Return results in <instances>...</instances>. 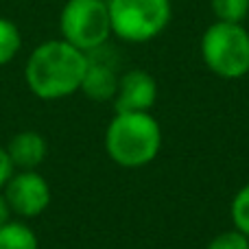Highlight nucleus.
<instances>
[{
	"instance_id": "obj_1",
	"label": "nucleus",
	"mask_w": 249,
	"mask_h": 249,
	"mask_svg": "<svg viewBox=\"0 0 249 249\" xmlns=\"http://www.w3.org/2000/svg\"><path fill=\"white\" fill-rule=\"evenodd\" d=\"M88 53L66 39H48L33 48L24 64L26 88L42 101H59L81 90Z\"/></svg>"
},
{
	"instance_id": "obj_2",
	"label": "nucleus",
	"mask_w": 249,
	"mask_h": 249,
	"mask_svg": "<svg viewBox=\"0 0 249 249\" xmlns=\"http://www.w3.org/2000/svg\"><path fill=\"white\" fill-rule=\"evenodd\" d=\"M162 146V129L149 112H116L105 131V149L116 164L140 168L151 164Z\"/></svg>"
},
{
	"instance_id": "obj_3",
	"label": "nucleus",
	"mask_w": 249,
	"mask_h": 249,
	"mask_svg": "<svg viewBox=\"0 0 249 249\" xmlns=\"http://www.w3.org/2000/svg\"><path fill=\"white\" fill-rule=\"evenodd\" d=\"M201 57L221 79H241L249 72V33L243 24H210L201 37Z\"/></svg>"
},
{
	"instance_id": "obj_4",
	"label": "nucleus",
	"mask_w": 249,
	"mask_h": 249,
	"mask_svg": "<svg viewBox=\"0 0 249 249\" xmlns=\"http://www.w3.org/2000/svg\"><path fill=\"white\" fill-rule=\"evenodd\" d=\"M112 33L131 44L158 37L171 22V0H107Z\"/></svg>"
},
{
	"instance_id": "obj_5",
	"label": "nucleus",
	"mask_w": 249,
	"mask_h": 249,
	"mask_svg": "<svg viewBox=\"0 0 249 249\" xmlns=\"http://www.w3.org/2000/svg\"><path fill=\"white\" fill-rule=\"evenodd\" d=\"M59 33L83 53L103 48L112 35L107 0H68L59 13Z\"/></svg>"
},
{
	"instance_id": "obj_6",
	"label": "nucleus",
	"mask_w": 249,
	"mask_h": 249,
	"mask_svg": "<svg viewBox=\"0 0 249 249\" xmlns=\"http://www.w3.org/2000/svg\"><path fill=\"white\" fill-rule=\"evenodd\" d=\"M16 216L35 219L51 206V186L37 171H18L2 188Z\"/></svg>"
},
{
	"instance_id": "obj_7",
	"label": "nucleus",
	"mask_w": 249,
	"mask_h": 249,
	"mask_svg": "<svg viewBox=\"0 0 249 249\" xmlns=\"http://www.w3.org/2000/svg\"><path fill=\"white\" fill-rule=\"evenodd\" d=\"M158 99V83L146 70H129L118 79L116 112H149Z\"/></svg>"
},
{
	"instance_id": "obj_8",
	"label": "nucleus",
	"mask_w": 249,
	"mask_h": 249,
	"mask_svg": "<svg viewBox=\"0 0 249 249\" xmlns=\"http://www.w3.org/2000/svg\"><path fill=\"white\" fill-rule=\"evenodd\" d=\"M4 149H7L16 171H37V166L46 160L48 153L46 138L33 129L16 133Z\"/></svg>"
},
{
	"instance_id": "obj_9",
	"label": "nucleus",
	"mask_w": 249,
	"mask_h": 249,
	"mask_svg": "<svg viewBox=\"0 0 249 249\" xmlns=\"http://www.w3.org/2000/svg\"><path fill=\"white\" fill-rule=\"evenodd\" d=\"M118 79L121 77L114 72V68L109 64L92 59L88 55V70L81 83V92L92 101H101V103L112 101L118 90Z\"/></svg>"
},
{
	"instance_id": "obj_10",
	"label": "nucleus",
	"mask_w": 249,
	"mask_h": 249,
	"mask_svg": "<svg viewBox=\"0 0 249 249\" xmlns=\"http://www.w3.org/2000/svg\"><path fill=\"white\" fill-rule=\"evenodd\" d=\"M0 249H37V236L22 221L0 225Z\"/></svg>"
},
{
	"instance_id": "obj_11",
	"label": "nucleus",
	"mask_w": 249,
	"mask_h": 249,
	"mask_svg": "<svg viewBox=\"0 0 249 249\" xmlns=\"http://www.w3.org/2000/svg\"><path fill=\"white\" fill-rule=\"evenodd\" d=\"M22 48V33L18 24L9 18H0V66H7L16 59Z\"/></svg>"
},
{
	"instance_id": "obj_12",
	"label": "nucleus",
	"mask_w": 249,
	"mask_h": 249,
	"mask_svg": "<svg viewBox=\"0 0 249 249\" xmlns=\"http://www.w3.org/2000/svg\"><path fill=\"white\" fill-rule=\"evenodd\" d=\"M210 7L219 22L243 24L249 16V0H210Z\"/></svg>"
},
{
	"instance_id": "obj_13",
	"label": "nucleus",
	"mask_w": 249,
	"mask_h": 249,
	"mask_svg": "<svg viewBox=\"0 0 249 249\" xmlns=\"http://www.w3.org/2000/svg\"><path fill=\"white\" fill-rule=\"evenodd\" d=\"M232 219L234 230L243 232L249 238V184L243 186L232 201Z\"/></svg>"
},
{
	"instance_id": "obj_14",
	"label": "nucleus",
	"mask_w": 249,
	"mask_h": 249,
	"mask_svg": "<svg viewBox=\"0 0 249 249\" xmlns=\"http://www.w3.org/2000/svg\"><path fill=\"white\" fill-rule=\"evenodd\" d=\"M208 249H249V238L238 230H230L212 238Z\"/></svg>"
},
{
	"instance_id": "obj_15",
	"label": "nucleus",
	"mask_w": 249,
	"mask_h": 249,
	"mask_svg": "<svg viewBox=\"0 0 249 249\" xmlns=\"http://www.w3.org/2000/svg\"><path fill=\"white\" fill-rule=\"evenodd\" d=\"M16 173V166H13L11 158H9L7 149L4 146H0V190L4 188V184H7L9 179H11V175Z\"/></svg>"
},
{
	"instance_id": "obj_16",
	"label": "nucleus",
	"mask_w": 249,
	"mask_h": 249,
	"mask_svg": "<svg viewBox=\"0 0 249 249\" xmlns=\"http://www.w3.org/2000/svg\"><path fill=\"white\" fill-rule=\"evenodd\" d=\"M11 216H13V212H11V208H9V201H7V197H4V193L0 190V225L9 223Z\"/></svg>"
}]
</instances>
